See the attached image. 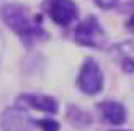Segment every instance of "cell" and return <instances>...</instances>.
Returning a JSON list of instances; mask_svg holds the SVG:
<instances>
[{"mask_svg": "<svg viewBox=\"0 0 134 131\" xmlns=\"http://www.w3.org/2000/svg\"><path fill=\"white\" fill-rule=\"evenodd\" d=\"M74 41L82 48L105 49L108 44V35L102 21L95 15H88L74 26Z\"/></svg>", "mask_w": 134, "mask_h": 131, "instance_id": "obj_2", "label": "cell"}, {"mask_svg": "<svg viewBox=\"0 0 134 131\" xmlns=\"http://www.w3.org/2000/svg\"><path fill=\"white\" fill-rule=\"evenodd\" d=\"M36 128L39 131H61V123L51 115L46 118H36Z\"/></svg>", "mask_w": 134, "mask_h": 131, "instance_id": "obj_10", "label": "cell"}, {"mask_svg": "<svg viewBox=\"0 0 134 131\" xmlns=\"http://www.w3.org/2000/svg\"><path fill=\"white\" fill-rule=\"evenodd\" d=\"M75 87L85 97H97L105 90V72L95 57H85L75 75Z\"/></svg>", "mask_w": 134, "mask_h": 131, "instance_id": "obj_3", "label": "cell"}, {"mask_svg": "<svg viewBox=\"0 0 134 131\" xmlns=\"http://www.w3.org/2000/svg\"><path fill=\"white\" fill-rule=\"evenodd\" d=\"M33 128H36V118L16 103L5 107L0 113V131H33Z\"/></svg>", "mask_w": 134, "mask_h": 131, "instance_id": "obj_5", "label": "cell"}, {"mask_svg": "<svg viewBox=\"0 0 134 131\" xmlns=\"http://www.w3.org/2000/svg\"><path fill=\"white\" fill-rule=\"evenodd\" d=\"M124 28L134 35V12H131L128 15V18H126V21H124Z\"/></svg>", "mask_w": 134, "mask_h": 131, "instance_id": "obj_11", "label": "cell"}, {"mask_svg": "<svg viewBox=\"0 0 134 131\" xmlns=\"http://www.w3.org/2000/svg\"><path fill=\"white\" fill-rule=\"evenodd\" d=\"M15 103L26 110L39 111L44 115H57L59 113V100L48 94H38V92H23L15 98Z\"/></svg>", "mask_w": 134, "mask_h": 131, "instance_id": "obj_6", "label": "cell"}, {"mask_svg": "<svg viewBox=\"0 0 134 131\" xmlns=\"http://www.w3.org/2000/svg\"><path fill=\"white\" fill-rule=\"evenodd\" d=\"M64 118H65V123L72 126L74 129H88L93 121H95V118H93L92 111L82 108L80 105L77 103H69L65 107V113H64Z\"/></svg>", "mask_w": 134, "mask_h": 131, "instance_id": "obj_9", "label": "cell"}, {"mask_svg": "<svg viewBox=\"0 0 134 131\" xmlns=\"http://www.w3.org/2000/svg\"><path fill=\"white\" fill-rule=\"evenodd\" d=\"M97 115L100 118V121L108 124V126H123V124L128 121V108L126 105L119 100L115 98H105V100H100L95 105Z\"/></svg>", "mask_w": 134, "mask_h": 131, "instance_id": "obj_7", "label": "cell"}, {"mask_svg": "<svg viewBox=\"0 0 134 131\" xmlns=\"http://www.w3.org/2000/svg\"><path fill=\"white\" fill-rule=\"evenodd\" d=\"M110 56L124 74H134V39H124L113 44Z\"/></svg>", "mask_w": 134, "mask_h": 131, "instance_id": "obj_8", "label": "cell"}, {"mask_svg": "<svg viewBox=\"0 0 134 131\" xmlns=\"http://www.w3.org/2000/svg\"><path fill=\"white\" fill-rule=\"evenodd\" d=\"M43 15H46L56 26L67 30L79 21V5L74 0H43Z\"/></svg>", "mask_w": 134, "mask_h": 131, "instance_id": "obj_4", "label": "cell"}, {"mask_svg": "<svg viewBox=\"0 0 134 131\" xmlns=\"http://www.w3.org/2000/svg\"><path fill=\"white\" fill-rule=\"evenodd\" d=\"M128 8L131 12H134V0H129V2H128Z\"/></svg>", "mask_w": 134, "mask_h": 131, "instance_id": "obj_13", "label": "cell"}, {"mask_svg": "<svg viewBox=\"0 0 134 131\" xmlns=\"http://www.w3.org/2000/svg\"><path fill=\"white\" fill-rule=\"evenodd\" d=\"M105 131H134V129H124V128H121V126H116V128H110V129H105Z\"/></svg>", "mask_w": 134, "mask_h": 131, "instance_id": "obj_12", "label": "cell"}, {"mask_svg": "<svg viewBox=\"0 0 134 131\" xmlns=\"http://www.w3.org/2000/svg\"><path fill=\"white\" fill-rule=\"evenodd\" d=\"M0 20L26 49H31L49 39V33L44 28L43 13L31 12L23 3H3L0 7Z\"/></svg>", "mask_w": 134, "mask_h": 131, "instance_id": "obj_1", "label": "cell"}]
</instances>
